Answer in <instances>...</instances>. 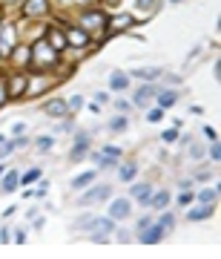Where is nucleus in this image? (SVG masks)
I'll use <instances>...</instances> for the list:
<instances>
[{
    "label": "nucleus",
    "instance_id": "32",
    "mask_svg": "<svg viewBox=\"0 0 221 259\" xmlns=\"http://www.w3.org/2000/svg\"><path fill=\"white\" fill-rule=\"evenodd\" d=\"M69 107H72V110H81V107H83V98H81V95H75L72 101H69Z\"/></svg>",
    "mask_w": 221,
    "mask_h": 259
},
{
    "label": "nucleus",
    "instance_id": "24",
    "mask_svg": "<svg viewBox=\"0 0 221 259\" xmlns=\"http://www.w3.org/2000/svg\"><path fill=\"white\" fill-rule=\"evenodd\" d=\"M132 176H135V164L121 167V182H132Z\"/></svg>",
    "mask_w": 221,
    "mask_h": 259
},
{
    "label": "nucleus",
    "instance_id": "38",
    "mask_svg": "<svg viewBox=\"0 0 221 259\" xmlns=\"http://www.w3.org/2000/svg\"><path fill=\"white\" fill-rule=\"evenodd\" d=\"M190 199H193V193H181V199H178V204H190Z\"/></svg>",
    "mask_w": 221,
    "mask_h": 259
},
{
    "label": "nucleus",
    "instance_id": "21",
    "mask_svg": "<svg viewBox=\"0 0 221 259\" xmlns=\"http://www.w3.org/2000/svg\"><path fill=\"white\" fill-rule=\"evenodd\" d=\"M215 199H218V190H215V187H207V190H201V202L215 204Z\"/></svg>",
    "mask_w": 221,
    "mask_h": 259
},
{
    "label": "nucleus",
    "instance_id": "37",
    "mask_svg": "<svg viewBox=\"0 0 221 259\" xmlns=\"http://www.w3.org/2000/svg\"><path fill=\"white\" fill-rule=\"evenodd\" d=\"M161 115H164V112H161V110H152V112H149V115H147V118H149V121H161Z\"/></svg>",
    "mask_w": 221,
    "mask_h": 259
},
{
    "label": "nucleus",
    "instance_id": "27",
    "mask_svg": "<svg viewBox=\"0 0 221 259\" xmlns=\"http://www.w3.org/2000/svg\"><path fill=\"white\" fill-rule=\"evenodd\" d=\"M92 225V216H83V219H78L75 222V231H81V228H89Z\"/></svg>",
    "mask_w": 221,
    "mask_h": 259
},
{
    "label": "nucleus",
    "instance_id": "30",
    "mask_svg": "<svg viewBox=\"0 0 221 259\" xmlns=\"http://www.w3.org/2000/svg\"><path fill=\"white\" fill-rule=\"evenodd\" d=\"M112 130H127V118H124V115L115 118V121H112Z\"/></svg>",
    "mask_w": 221,
    "mask_h": 259
},
{
    "label": "nucleus",
    "instance_id": "16",
    "mask_svg": "<svg viewBox=\"0 0 221 259\" xmlns=\"http://www.w3.org/2000/svg\"><path fill=\"white\" fill-rule=\"evenodd\" d=\"M152 95H155V87H149V83H147V87H141L138 93H135V98H132V101H135V104H147Z\"/></svg>",
    "mask_w": 221,
    "mask_h": 259
},
{
    "label": "nucleus",
    "instance_id": "36",
    "mask_svg": "<svg viewBox=\"0 0 221 259\" xmlns=\"http://www.w3.org/2000/svg\"><path fill=\"white\" fill-rule=\"evenodd\" d=\"M103 153H106V156H109V158H118V156H121V150H118V147H106V150H103Z\"/></svg>",
    "mask_w": 221,
    "mask_h": 259
},
{
    "label": "nucleus",
    "instance_id": "17",
    "mask_svg": "<svg viewBox=\"0 0 221 259\" xmlns=\"http://www.w3.org/2000/svg\"><path fill=\"white\" fill-rule=\"evenodd\" d=\"M132 196L141 199V202H147L149 196H152V187H149V185H132Z\"/></svg>",
    "mask_w": 221,
    "mask_h": 259
},
{
    "label": "nucleus",
    "instance_id": "35",
    "mask_svg": "<svg viewBox=\"0 0 221 259\" xmlns=\"http://www.w3.org/2000/svg\"><path fill=\"white\" fill-rule=\"evenodd\" d=\"M161 139H164V141H175V139H178V133H175V130H167Z\"/></svg>",
    "mask_w": 221,
    "mask_h": 259
},
{
    "label": "nucleus",
    "instance_id": "19",
    "mask_svg": "<svg viewBox=\"0 0 221 259\" xmlns=\"http://www.w3.org/2000/svg\"><path fill=\"white\" fill-rule=\"evenodd\" d=\"M92 179H95V173H81V176L72 182V187H75V190H83V187L92 185Z\"/></svg>",
    "mask_w": 221,
    "mask_h": 259
},
{
    "label": "nucleus",
    "instance_id": "15",
    "mask_svg": "<svg viewBox=\"0 0 221 259\" xmlns=\"http://www.w3.org/2000/svg\"><path fill=\"white\" fill-rule=\"evenodd\" d=\"M18 182H20V176L18 173H15V170H9V173H6V179H3V190H6V193H12V190H18Z\"/></svg>",
    "mask_w": 221,
    "mask_h": 259
},
{
    "label": "nucleus",
    "instance_id": "26",
    "mask_svg": "<svg viewBox=\"0 0 221 259\" xmlns=\"http://www.w3.org/2000/svg\"><path fill=\"white\" fill-rule=\"evenodd\" d=\"M40 179V170H29L26 176H23V185H29V182H37Z\"/></svg>",
    "mask_w": 221,
    "mask_h": 259
},
{
    "label": "nucleus",
    "instance_id": "10",
    "mask_svg": "<svg viewBox=\"0 0 221 259\" xmlns=\"http://www.w3.org/2000/svg\"><path fill=\"white\" fill-rule=\"evenodd\" d=\"M66 40L75 44V47H86V44H89V32H86V29H69V32H66Z\"/></svg>",
    "mask_w": 221,
    "mask_h": 259
},
{
    "label": "nucleus",
    "instance_id": "39",
    "mask_svg": "<svg viewBox=\"0 0 221 259\" xmlns=\"http://www.w3.org/2000/svg\"><path fill=\"white\" fill-rule=\"evenodd\" d=\"M6 101V93H3V87H0V104Z\"/></svg>",
    "mask_w": 221,
    "mask_h": 259
},
{
    "label": "nucleus",
    "instance_id": "13",
    "mask_svg": "<svg viewBox=\"0 0 221 259\" xmlns=\"http://www.w3.org/2000/svg\"><path fill=\"white\" fill-rule=\"evenodd\" d=\"M132 75L141 78V81H152V78H161V69L158 66H147V69H132Z\"/></svg>",
    "mask_w": 221,
    "mask_h": 259
},
{
    "label": "nucleus",
    "instance_id": "14",
    "mask_svg": "<svg viewBox=\"0 0 221 259\" xmlns=\"http://www.w3.org/2000/svg\"><path fill=\"white\" fill-rule=\"evenodd\" d=\"M46 9H49L46 0H29L26 3V15H43Z\"/></svg>",
    "mask_w": 221,
    "mask_h": 259
},
{
    "label": "nucleus",
    "instance_id": "8",
    "mask_svg": "<svg viewBox=\"0 0 221 259\" xmlns=\"http://www.w3.org/2000/svg\"><path fill=\"white\" fill-rule=\"evenodd\" d=\"M147 231H149V233L141 231V242H147V245H155V242L164 239V225H149Z\"/></svg>",
    "mask_w": 221,
    "mask_h": 259
},
{
    "label": "nucleus",
    "instance_id": "23",
    "mask_svg": "<svg viewBox=\"0 0 221 259\" xmlns=\"http://www.w3.org/2000/svg\"><path fill=\"white\" fill-rule=\"evenodd\" d=\"M167 202H170V196H167V193H155V196H152V207H155V210H164Z\"/></svg>",
    "mask_w": 221,
    "mask_h": 259
},
{
    "label": "nucleus",
    "instance_id": "40",
    "mask_svg": "<svg viewBox=\"0 0 221 259\" xmlns=\"http://www.w3.org/2000/svg\"><path fill=\"white\" fill-rule=\"evenodd\" d=\"M66 3H83V0H66Z\"/></svg>",
    "mask_w": 221,
    "mask_h": 259
},
{
    "label": "nucleus",
    "instance_id": "11",
    "mask_svg": "<svg viewBox=\"0 0 221 259\" xmlns=\"http://www.w3.org/2000/svg\"><path fill=\"white\" fill-rule=\"evenodd\" d=\"M46 112L52 115V118H64L66 112H69V104L61 101V98H55V101H49V104H46Z\"/></svg>",
    "mask_w": 221,
    "mask_h": 259
},
{
    "label": "nucleus",
    "instance_id": "2",
    "mask_svg": "<svg viewBox=\"0 0 221 259\" xmlns=\"http://www.w3.org/2000/svg\"><path fill=\"white\" fill-rule=\"evenodd\" d=\"M18 35H15V26L12 23H3L0 26V55L3 58H12L15 55V49H18Z\"/></svg>",
    "mask_w": 221,
    "mask_h": 259
},
{
    "label": "nucleus",
    "instance_id": "28",
    "mask_svg": "<svg viewBox=\"0 0 221 259\" xmlns=\"http://www.w3.org/2000/svg\"><path fill=\"white\" fill-rule=\"evenodd\" d=\"M158 225H164V231H170V228L175 225V219L170 216V213H167V216H161V222H158Z\"/></svg>",
    "mask_w": 221,
    "mask_h": 259
},
{
    "label": "nucleus",
    "instance_id": "12",
    "mask_svg": "<svg viewBox=\"0 0 221 259\" xmlns=\"http://www.w3.org/2000/svg\"><path fill=\"white\" fill-rule=\"evenodd\" d=\"M46 44L58 52V49H64V47H66V35H61L58 29H49V32H46Z\"/></svg>",
    "mask_w": 221,
    "mask_h": 259
},
{
    "label": "nucleus",
    "instance_id": "34",
    "mask_svg": "<svg viewBox=\"0 0 221 259\" xmlns=\"http://www.w3.org/2000/svg\"><path fill=\"white\" fill-rule=\"evenodd\" d=\"M204 133H207V139L210 141H218V133H215L212 127H204Z\"/></svg>",
    "mask_w": 221,
    "mask_h": 259
},
{
    "label": "nucleus",
    "instance_id": "22",
    "mask_svg": "<svg viewBox=\"0 0 221 259\" xmlns=\"http://www.w3.org/2000/svg\"><path fill=\"white\" fill-rule=\"evenodd\" d=\"M83 153H86V136H81V139H78V147H72V158L78 161Z\"/></svg>",
    "mask_w": 221,
    "mask_h": 259
},
{
    "label": "nucleus",
    "instance_id": "9",
    "mask_svg": "<svg viewBox=\"0 0 221 259\" xmlns=\"http://www.w3.org/2000/svg\"><path fill=\"white\" fill-rule=\"evenodd\" d=\"M26 87H29V78H26V75H15V78L9 81V95H12V98H18V95L26 93Z\"/></svg>",
    "mask_w": 221,
    "mask_h": 259
},
{
    "label": "nucleus",
    "instance_id": "25",
    "mask_svg": "<svg viewBox=\"0 0 221 259\" xmlns=\"http://www.w3.org/2000/svg\"><path fill=\"white\" fill-rule=\"evenodd\" d=\"M52 144H55V139H52V136H40V139H37V147H40V150H49Z\"/></svg>",
    "mask_w": 221,
    "mask_h": 259
},
{
    "label": "nucleus",
    "instance_id": "29",
    "mask_svg": "<svg viewBox=\"0 0 221 259\" xmlns=\"http://www.w3.org/2000/svg\"><path fill=\"white\" fill-rule=\"evenodd\" d=\"M210 156H212V161H218V158H221V150H218V141H212V147H210Z\"/></svg>",
    "mask_w": 221,
    "mask_h": 259
},
{
    "label": "nucleus",
    "instance_id": "3",
    "mask_svg": "<svg viewBox=\"0 0 221 259\" xmlns=\"http://www.w3.org/2000/svg\"><path fill=\"white\" fill-rule=\"evenodd\" d=\"M103 199H109V185L92 187L86 196H81V207H86V204H95V202H103Z\"/></svg>",
    "mask_w": 221,
    "mask_h": 259
},
{
    "label": "nucleus",
    "instance_id": "6",
    "mask_svg": "<svg viewBox=\"0 0 221 259\" xmlns=\"http://www.w3.org/2000/svg\"><path fill=\"white\" fill-rule=\"evenodd\" d=\"M89 228L95 231L92 239L95 242H103V239H106V233L112 231V219H92V225H89Z\"/></svg>",
    "mask_w": 221,
    "mask_h": 259
},
{
    "label": "nucleus",
    "instance_id": "5",
    "mask_svg": "<svg viewBox=\"0 0 221 259\" xmlns=\"http://www.w3.org/2000/svg\"><path fill=\"white\" fill-rule=\"evenodd\" d=\"M129 213H132L129 199H115V202L109 204V219H127Z\"/></svg>",
    "mask_w": 221,
    "mask_h": 259
},
{
    "label": "nucleus",
    "instance_id": "7",
    "mask_svg": "<svg viewBox=\"0 0 221 259\" xmlns=\"http://www.w3.org/2000/svg\"><path fill=\"white\" fill-rule=\"evenodd\" d=\"M212 213H215V207L207 204V202H201V207H193V210L187 213V219H190V222H201V219H210Z\"/></svg>",
    "mask_w": 221,
    "mask_h": 259
},
{
    "label": "nucleus",
    "instance_id": "20",
    "mask_svg": "<svg viewBox=\"0 0 221 259\" xmlns=\"http://www.w3.org/2000/svg\"><path fill=\"white\" fill-rule=\"evenodd\" d=\"M175 98H178V93H173V90H167V93H158V104H161V107H173Z\"/></svg>",
    "mask_w": 221,
    "mask_h": 259
},
{
    "label": "nucleus",
    "instance_id": "4",
    "mask_svg": "<svg viewBox=\"0 0 221 259\" xmlns=\"http://www.w3.org/2000/svg\"><path fill=\"white\" fill-rule=\"evenodd\" d=\"M83 26L89 29V32H103L106 29V15H101V12H89V15H83Z\"/></svg>",
    "mask_w": 221,
    "mask_h": 259
},
{
    "label": "nucleus",
    "instance_id": "1",
    "mask_svg": "<svg viewBox=\"0 0 221 259\" xmlns=\"http://www.w3.org/2000/svg\"><path fill=\"white\" fill-rule=\"evenodd\" d=\"M55 49L49 47L46 40H37L35 47L29 49V61H32V66H35L37 72H43V69H52V64H55Z\"/></svg>",
    "mask_w": 221,
    "mask_h": 259
},
{
    "label": "nucleus",
    "instance_id": "33",
    "mask_svg": "<svg viewBox=\"0 0 221 259\" xmlns=\"http://www.w3.org/2000/svg\"><path fill=\"white\" fill-rule=\"evenodd\" d=\"M138 9L141 12H149V9H152V0H138Z\"/></svg>",
    "mask_w": 221,
    "mask_h": 259
},
{
    "label": "nucleus",
    "instance_id": "31",
    "mask_svg": "<svg viewBox=\"0 0 221 259\" xmlns=\"http://www.w3.org/2000/svg\"><path fill=\"white\" fill-rule=\"evenodd\" d=\"M115 23H118V26H121V29H127V26H129V23H132V18H129V15H121V18H118V20H115Z\"/></svg>",
    "mask_w": 221,
    "mask_h": 259
},
{
    "label": "nucleus",
    "instance_id": "18",
    "mask_svg": "<svg viewBox=\"0 0 221 259\" xmlns=\"http://www.w3.org/2000/svg\"><path fill=\"white\" fill-rule=\"evenodd\" d=\"M127 83H129V78H127L124 72H115V75L109 78V87H112V90H127Z\"/></svg>",
    "mask_w": 221,
    "mask_h": 259
}]
</instances>
